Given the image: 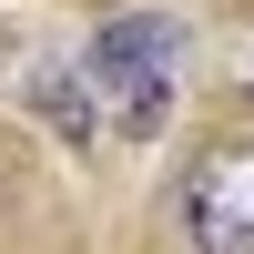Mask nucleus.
Segmentation results:
<instances>
[{
    "mask_svg": "<svg viewBox=\"0 0 254 254\" xmlns=\"http://www.w3.org/2000/svg\"><path fill=\"white\" fill-rule=\"evenodd\" d=\"M183 234H193V254H254V142L244 132L193 153V173H183Z\"/></svg>",
    "mask_w": 254,
    "mask_h": 254,
    "instance_id": "nucleus-1",
    "label": "nucleus"
},
{
    "mask_svg": "<svg viewBox=\"0 0 254 254\" xmlns=\"http://www.w3.org/2000/svg\"><path fill=\"white\" fill-rule=\"evenodd\" d=\"M31 112L51 122L61 142H92V81H81V71H51V81H31Z\"/></svg>",
    "mask_w": 254,
    "mask_h": 254,
    "instance_id": "nucleus-3",
    "label": "nucleus"
},
{
    "mask_svg": "<svg viewBox=\"0 0 254 254\" xmlns=\"http://www.w3.org/2000/svg\"><path fill=\"white\" fill-rule=\"evenodd\" d=\"M173 51H183V20L173 10H122V20H102L92 31V51H81V81H102V92H153L163 71H173Z\"/></svg>",
    "mask_w": 254,
    "mask_h": 254,
    "instance_id": "nucleus-2",
    "label": "nucleus"
}]
</instances>
